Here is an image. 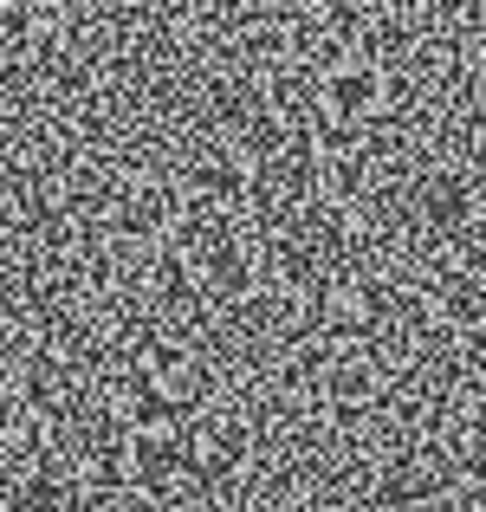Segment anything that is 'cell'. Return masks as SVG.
Instances as JSON below:
<instances>
[{
    "label": "cell",
    "instance_id": "1",
    "mask_svg": "<svg viewBox=\"0 0 486 512\" xmlns=\"http://www.w3.org/2000/svg\"><path fill=\"white\" fill-rule=\"evenodd\" d=\"M383 98H389V85H383V72H376L370 59L331 65V72H324V91H318L324 124H337V130H357L363 117H376V111H383Z\"/></svg>",
    "mask_w": 486,
    "mask_h": 512
}]
</instances>
